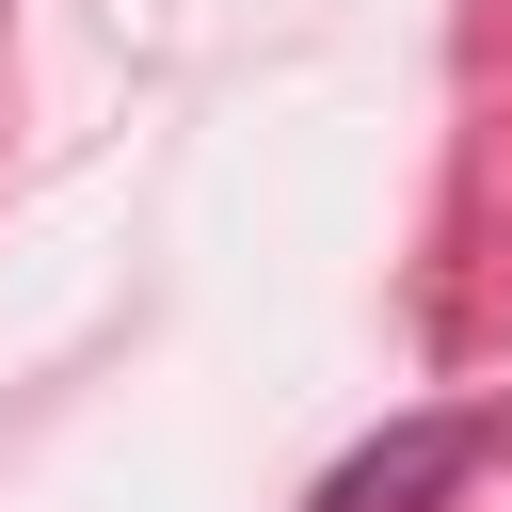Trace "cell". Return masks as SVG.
I'll return each mask as SVG.
<instances>
[{
	"mask_svg": "<svg viewBox=\"0 0 512 512\" xmlns=\"http://www.w3.org/2000/svg\"><path fill=\"white\" fill-rule=\"evenodd\" d=\"M496 448H512L496 400H416V416H384L368 448H336V464L304 480V512H448Z\"/></svg>",
	"mask_w": 512,
	"mask_h": 512,
	"instance_id": "obj_1",
	"label": "cell"
}]
</instances>
